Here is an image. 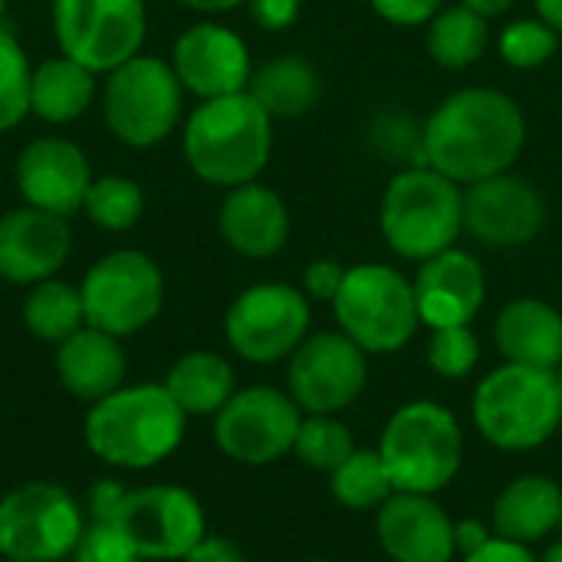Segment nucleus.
Masks as SVG:
<instances>
[{"instance_id":"obj_1","label":"nucleus","mask_w":562,"mask_h":562,"mask_svg":"<svg viewBox=\"0 0 562 562\" xmlns=\"http://www.w3.org/2000/svg\"><path fill=\"white\" fill-rule=\"evenodd\" d=\"M527 142V119L501 89H458L425 122V161L458 184L514 168Z\"/></svg>"},{"instance_id":"obj_2","label":"nucleus","mask_w":562,"mask_h":562,"mask_svg":"<svg viewBox=\"0 0 562 562\" xmlns=\"http://www.w3.org/2000/svg\"><path fill=\"white\" fill-rule=\"evenodd\" d=\"M188 415L165 385L138 382L89 405L82 422L86 448L115 471H148L184 441Z\"/></svg>"},{"instance_id":"obj_3","label":"nucleus","mask_w":562,"mask_h":562,"mask_svg":"<svg viewBox=\"0 0 562 562\" xmlns=\"http://www.w3.org/2000/svg\"><path fill=\"white\" fill-rule=\"evenodd\" d=\"M181 148L188 168L217 188L260 178L273 151V119L250 92L204 99L184 122Z\"/></svg>"},{"instance_id":"obj_4","label":"nucleus","mask_w":562,"mask_h":562,"mask_svg":"<svg viewBox=\"0 0 562 562\" xmlns=\"http://www.w3.org/2000/svg\"><path fill=\"white\" fill-rule=\"evenodd\" d=\"M471 418L501 451H533L562 425L557 372L504 362L474 392Z\"/></svg>"},{"instance_id":"obj_5","label":"nucleus","mask_w":562,"mask_h":562,"mask_svg":"<svg viewBox=\"0 0 562 562\" xmlns=\"http://www.w3.org/2000/svg\"><path fill=\"white\" fill-rule=\"evenodd\" d=\"M379 224L398 257L425 263L464 231V191L428 165L405 168L385 188Z\"/></svg>"},{"instance_id":"obj_6","label":"nucleus","mask_w":562,"mask_h":562,"mask_svg":"<svg viewBox=\"0 0 562 562\" xmlns=\"http://www.w3.org/2000/svg\"><path fill=\"white\" fill-rule=\"evenodd\" d=\"M379 454L395 491L438 494L461 471L464 435L445 405L408 402L389 418Z\"/></svg>"},{"instance_id":"obj_7","label":"nucleus","mask_w":562,"mask_h":562,"mask_svg":"<svg viewBox=\"0 0 562 562\" xmlns=\"http://www.w3.org/2000/svg\"><path fill=\"white\" fill-rule=\"evenodd\" d=\"M184 86L171 63L158 56H132L105 72L102 115L109 132L128 148L161 145L181 122Z\"/></svg>"},{"instance_id":"obj_8","label":"nucleus","mask_w":562,"mask_h":562,"mask_svg":"<svg viewBox=\"0 0 562 562\" xmlns=\"http://www.w3.org/2000/svg\"><path fill=\"white\" fill-rule=\"evenodd\" d=\"M339 329L366 352H398L422 326L412 280L385 263H359L346 270L333 300Z\"/></svg>"},{"instance_id":"obj_9","label":"nucleus","mask_w":562,"mask_h":562,"mask_svg":"<svg viewBox=\"0 0 562 562\" xmlns=\"http://www.w3.org/2000/svg\"><path fill=\"white\" fill-rule=\"evenodd\" d=\"M82 530H86V510L63 484L30 481L0 497L3 560H69Z\"/></svg>"},{"instance_id":"obj_10","label":"nucleus","mask_w":562,"mask_h":562,"mask_svg":"<svg viewBox=\"0 0 562 562\" xmlns=\"http://www.w3.org/2000/svg\"><path fill=\"white\" fill-rule=\"evenodd\" d=\"M79 293L86 326L125 339L158 319L165 306V277L148 254L112 250L86 270Z\"/></svg>"},{"instance_id":"obj_11","label":"nucleus","mask_w":562,"mask_h":562,"mask_svg":"<svg viewBox=\"0 0 562 562\" xmlns=\"http://www.w3.org/2000/svg\"><path fill=\"white\" fill-rule=\"evenodd\" d=\"M59 53L105 76L142 53L148 33L145 0H53Z\"/></svg>"},{"instance_id":"obj_12","label":"nucleus","mask_w":562,"mask_h":562,"mask_svg":"<svg viewBox=\"0 0 562 562\" xmlns=\"http://www.w3.org/2000/svg\"><path fill=\"white\" fill-rule=\"evenodd\" d=\"M310 296L290 283L247 286L224 316L227 346L254 366H273L290 359L310 336Z\"/></svg>"},{"instance_id":"obj_13","label":"nucleus","mask_w":562,"mask_h":562,"mask_svg":"<svg viewBox=\"0 0 562 562\" xmlns=\"http://www.w3.org/2000/svg\"><path fill=\"white\" fill-rule=\"evenodd\" d=\"M300 405L270 385H250L231 395L214 415V441L224 458L244 468H267L283 454H293L300 431Z\"/></svg>"},{"instance_id":"obj_14","label":"nucleus","mask_w":562,"mask_h":562,"mask_svg":"<svg viewBox=\"0 0 562 562\" xmlns=\"http://www.w3.org/2000/svg\"><path fill=\"white\" fill-rule=\"evenodd\" d=\"M115 524L145 562H181L207 537L201 501L178 484H148L128 491Z\"/></svg>"},{"instance_id":"obj_15","label":"nucleus","mask_w":562,"mask_h":562,"mask_svg":"<svg viewBox=\"0 0 562 562\" xmlns=\"http://www.w3.org/2000/svg\"><path fill=\"white\" fill-rule=\"evenodd\" d=\"M369 352L359 349L342 329L316 333L290 356L286 385L290 398L306 415H339L369 382Z\"/></svg>"},{"instance_id":"obj_16","label":"nucleus","mask_w":562,"mask_h":562,"mask_svg":"<svg viewBox=\"0 0 562 562\" xmlns=\"http://www.w3.org/2000/svg\"><path fill=\"white\" fill-rule=\"evenodd\" d=\"M168 63L181 79L184 92H194L201 102L247 92L254 79V63L244 36L211 20L188 26L175 40Z\"/></svg>"},{"instance_id":"obj_17","label":"nucleus","mask_w":562,"mask_h":562,"mask_svg":"<svg viewBox=\"0 0 562 562\" xmlns=\"http://www.w3.org/2000/svg\"><path fill=\"white\" fill-rule=\"evenodd\" d=\"M543 194L514 171L474 181L464 191V227L487 247H524L543 231Z\"/></svg>"},{"instance_id":"obj_18","label":"nucleus","mask_w":562,"mask_h":562,"mask_svg":"<svg viewBox=\"0 0 562 562\" xmlns=\"http://www.w3.org/2000/svg\"><path fill=\"white\" fill-rule=\"evenodd\" d=\"M16 191L23 204L72 217L82 211L86 191L92 184V168L86 151L59 135H40L16 155Z\"/></svg>"},{"instance_id":"obj_19","label":"nucleus","mask_w":562,"mask_h":562,"mask_svg":"<svg viewBox=\"0 0 562 562\" xmlns=\"http://www.w3.org/2000/svg\"><path fill=\"white\" fill-rule=\"evenodd\" d=\"M69 250V217L30 204L0 214V280L13 286H36L63 270Z\"/></svg>"},{"instance_id":"obj_20","label":"nucleus","mask_w":562,"mask_h":562,"mask_svg":"<svg viewBox=\"0 0 562 562\" xmlns=\"http://www.w3.org/2000/svg\"><path fill=\"white\" fill-rule=\"evenodd\" d=\"M418 316L431 329L471 326L487 300V277L474 254L448 247L422 263L415 277Z\"/></svg>"},{"instance_id":"obj_21","label":"nucleus","mask_w":562,"mask_h":562,"mask_svg":"<svg viewBox=\"0 0 562 562\" xmlns=\"http://www.w3.org/2000/svg\"><path fill=\"white\" fill-rule=\"evenodd\" d=\"M379 543L395 562H451L458 553L454 520L435 494L395 491L379 507Z\"/></svg>"},{"instance_id":"obj_22","label":"nucleus","mask_w":562,"mask_h":562,"mask_svg":"<svg viewBox=\"0 0 562 562\" xmlns=\"http://www.w3.org/2000/svg\"><path fill=\"white\" fill-rule=\"evenodd\" d=\"M217 231L234 254L247 260H267L277 257L290 240V211L277 191L257 181L237 184L221 201Z\"/></svg>"},{"instance_id":"obj_23","label":"nucleus","mask_w":562,"mask_h":562,"mask_svg":"<svg viewBox=\"0 0 562 562\" xmlns=\"http://www.w3.org/2000/svg\"><path fill=\"white\" fill-rule=\"evenodd\" d=\"M56 379L79 402H99L125 385L128 359L119 336L82 326L56 346Z\"/></svg>"},{"instance_id":"obj_24","label":"nucleus","mask_w":562,"mask_h":562,"mask_svg":"<svg viewBox=\"0 0 562 562\" xmlns=\"http://www.w3.org/2000/svg\"><path fill=\"white\" fill-rule=\"evenodd\" d=\"M494 342L514 366L557 372L562 366V313L533 296L514 300L494 323Z\"/></svg>"},{"instance_id":"obj_25","label":"nucleus","mask_w":562,"mask_h":562,"mask_svg":"<svg viewBox=\"0 0 562 562\" xmlns=\"http://www.w3.org/2000/svg\"><path fill=\"white\" fill-rule=\"evenodd\" d=\"M562 487L553 477L527 474L510 481L491 510V530L501 540L533 547L560 530Z\"/></svg>"},{"instance_id":"obj_26","label":"nucleus","mask_w":562,"mask_h":562,"mask_svg":"<svg viewBox=\"0 0 562 562\" xmlns=\"http://www.w3.org/2000/svg\"><path fill=\"white\" fill-rule=\"evenodd\" d=\"M95 95H99V72L63 53L33 66L30 115H36L40 122L69 125L89 112Z\"/></svg>"},{"instance_id":"obj_27","label":"nucleus","mask_w":562,"mask_h":562,"mask_svg":"<svg viewBox=\"0 0 562 562\" xmlns=\"http://www.w3.org/2000/svg\"><path fill=\"white\" fill-rule=\"evenodd\" d=\"M161 385L188 418H214L237 392V375L224 356L194 349L168 369Z\"/></svg>"},{"instance_id":"obj_28","label":"nucleus","mask_w":562,"mask_h":562,"mask_svg":"<svg viewBox=\"0 0 562 562\" xmlns=\"http://www.w3.org/2000/svg\"><path fill=\"white\" fill-rule=\"evenodd\" d=\"M247 92L263 105L270 119H300L319 102L323 79L306 56L286 53V56L263 63L254 72Z\"/></svg>"},{"instance_id":"obj_29","label":"nucleus","mask_w":562,"mask_h":562,"mask_svg":"<svg viewBox=\"0 0 562 562\" xmlns=\"http://www.w3.org/2000/svg\"><path fill=\"white\" fill-rule=\"evenodd\" d=\"M23 326L40 342L59 346L63 339H69L76 329L86 326L79 286L66 283L59 277H49V280L30 286V293L23 300Z\"/></svg>"},{"instance_id":"obj_30","label":"nucleus","mask_w":562,"mask_h":562,"mask_svg":"<svg viewBox=\"0 0 562 562\" xmlns=\"http://www.w3.org/2000/svg\"><path fill=\"white\" fill-rule=\"evenodd\" d=\"M428 23H431L428 26V53L438 66L468 69L484 56L491 30H487V16H481L477 10L458 3V7L438 10Z\"/></svg>"},{"instance_id":"obj_31","label":"nucleus","mask_w":562,"mask_h":562,"mask_svg":"<svg viewBox=\"0 0 562 562\" xmlns=\"http://www.w3.org/2000/svg\"><path fill=\"white\" fill-rule=\"evenodd\" d=\"M86 217L109 234H122L132 231L142 214H145V191L135 178L128 175H102L92 178L86 201H82Z\"/></svg>"},{"instance_id":"obj_32","label":"nucleus","mask_w":562,"mask_h":562,"mask_svg":"<svg viewBox=\"0 0 562 562\" xmlns=\"http://www.w3.org/2000/svg\"><path fill=\"white\" fill-rule=\"evenodd\" d=\"M329 477H333V497L346 510H379L395 494V484L379 451L356 448L352 458L342 461Z\"/></svg>"},{"instance_id":"obj_33","label":"nucleus","mask_w":562,"mask_h":562,"mask_svg":"<svg viewBox=\"0 0 562 562\" xmlns=\"http://www.w3.org/2000/svg\"><path fill=\"white\" fill-rule=\"evenodd\" d=\"M356 451L352 431L336 418V415H306L300 422L296 441H293V454L300 464L333 474L342 461H349Z\"/></svg>"},{"instance_id":"obj_34","label":"nucleus","mask_w":562,"mask_h":562,"mask_svg":"<svg viewBox=\"0 0 562 562\" xmlns=\"http://www.w3.org/2000/svg\"><path fill=\"white\" fill-rule=\"evenodd\" d=\"M366 142L375 155H382V161L398 165L402 171L428 165L425 161V125H418L412 115L379 112L366 128Z\"/></svg>"},{"instance_id":"obj_35","label":"nucleus","mask_w":562,"mask_h":562,"mask_svg":"<svg viewBox=\"0 0 562 562\" xmlns=\"http://www.w3.org/2000/svg\"><path fill=\"white\" fill-rule=\"evenodd\" d=\"M33 66L20 40L0 23V132L16 128L30 115Z\"/></svg>"},{"instance_id":"obj_36","label":"nucleus","mask_w":562,"mask_h":562,"mask_svg":"<svg viewBox=\"0 0 562 562\" xmlns=\"http://www.w3.org/2000/svg\"><path fill=\"white\" fill-rule=\"evenodd\" d=\"M501 59L514 69H537L547 59H553L557 46H560V33L553 26H547L540 16H524L514 20L501 30Z\"/></svg>"},{"instance_id":"obj_37","label":"nucleus","mask_w":562,"mask_h":562,"mask_svg":"<svg viewBox=\"0 0 562 562\" xmlns=\"http://www.w3.org/2000/svg\"><path fill=\"white\" fill-rule=\"evenodd\" d=\"M481 362V342L471 326H445L428 339V366L441 379H468Z\"/></svg>"},{"instance_id":"obj_38","label":"nucleus","mask_w":562,"mask_h":562,"mask_svg":"<svg viewBox=\"0 0 562 562\" xmlns=\"http://www.w3.org/2000/svg\"><path fill=\"white\" fill-rule=\"evenodd\" d=\"M72 562H145L142 553L132 547V540L122 533L119 524H86L76 550H72Z\"/></svg>"},{"instance_id":"obj_39","label":"nucleus","mask_w":562,"mask_h":562,"mask_svg":"<svg viewBox=\"0 0 562 562\" xmlns=\"http://www.w3.org/2000/svg\"><path fill=\"white\" fill-rule=\"evenodd\" d=\"M128 497V487L115 477H99L92 481L86 494V517L89 524H115L122 514V504Z\"/></svg>"},{"instance_id":"obj_40","label":"nucleus","mask_w":562,"mask_h":562,"mask_svg":"<svg viewBox=\"0 0 562 562\" xmlns=\"http://www.w3.org/2000/svg\"><path fill=\"white\" fill-rule=\"evenodd\" d=\"M342 280H346V267L339 260H313L303 273V293L310 300H323V303H333L342 290Z\"/></svg>"},{"instance_id":"obj_41","label":"nucleus","mask_w":562,"mask_h":562,"mask_svg":"<svg viewBox=\"0 0 562 562\" xmlns=\"http://www.w3.org/2000/svg\"><path fill=\"white\" fill-rule=\"evenodd\" d=\"M369 3L379 16H385L389 23H398V26L428 23L445 7V0H369Z\"/></svg>"},{"instance_id":"obj_42","label":"nucleus","mask_w":562,"mask_h":562,"mask_svg":"<svg viewBox=\"0 0 562 562\" xmlns=\"http://www.w3.org/2000/svg\"><path fill=\"white\" fill-rule=\"evenodd\" d=\"M303 0H247V10L263 30H286L296 23Z\"/></svg>"},{"instance_id":"obj_43","label":"nucleus","mask_w":562,"mask_h":562,"mask_svg":"<svg viewBox=\"0 0 562 562\" xmlns=\"http://www.w3.org/2000/svg\"><path fill=\"white\" fill-rule=\"evenodd\" d=\"M181 562H247L244 550L227 537H204Z\"/></svg>"},{"instance_id":"obj_44","label":"nucleus","mask_w":562,"mask_h":562,"mask_svg":"<svg viewBox=\"0 0 562 562\" xmlns=\"http://www.w3.org/2000/svg\"><path fill=\"white\" fill-rule=\"evenodd\" d=\"M464 562H540V560L530 553V547H524V543H510V540H501V537H494L487 547H481L477 553L464 557Z\"/></svg>"},{"instance_id":"obj_45","label":"nucleus","mask_w":562,"mask_h":562,"mask_svg":"<svg viewBox=\"0 0 562 562\" xmlns=\"http://www.w3.org/2000/svg\"><path fill=\"white\" fill-rule=\"evenodd\" d=\"M491 540H494V530H491L484 520H477V517H464V520L454 524V543H458V553H461V557L477 553V550L487 547Z\"/></svg>"},{"instance_id":"obj_46","label":"nucleus","mask_w":562,"mask_h":562,"mask_svg":"<svg viewBox=\"0 0 562 562\" xmlns=\"http://www.w3.org/2000/svg\"><path fill=\"white\" fill-rule=\"evenodd\" d=\"M178 3L188 7V10H198V13H227V10H234V7H240L247 0H178Z\"/></svg>"},{"instance_id":"obj_47","label":"nucleus","mask_w":562,"mask_h":562,"mask_svg":"<svg viewBox=\"0 0 562 562\" xmlns=\"http://www.w3.org/2000/svg\"><path fill=\"white\" fill-rule=\"evenodd\" d=\"M464 7H471V10H477L481 16H501V13H507L517 0H461Z\"/></svg>"},{"instance_id":"obj_48","label":"nucleus","mask_w":562,"mask_h":562,"mask_svg":"<svg viewBox=\"0 0 562 562\" xmlns=\"http://www.w3.org/2000/svg\"><path fill=\"white\" fill-rule=\"evenodd\" d=\"M537 16L562 33V0H537Z\"/></svg>"},{"instance_id":"obj_49","label":"nucleus","mask_w":562,"mask_h":562,"mask_svg":"<svg viewBox=\"0 0 562 562\" xmlns=\"http://www.w3.org/2000/svg\"><path fill=\"white\" fill-rule=\"evenodd\" d=\"M540 562H562V540H557V543L543 553V560Z\"/></svg>"},{"instance_id":"obj_50","label":"nucleus","mask_w":562,"mask_h":562,"mask_svg":"<svg viewBox=\"0 0 562 562\" xmlns=\"http://www.w3.org/2000/svg\"><path fill=\"white\" fill-rule=\"evenodd\" d=\"M3 13H7V0H0V23H3Z\"/></svg>"},{"instance_id":"obj_51","label":"nucleus","mask_w":562,"mask_h":562,"mask_svg":"<svg viewBox=\"0 0 562 562\" xmlns=\"http://www.w3.org/2000/svg\"><path fill=\"white\" fill-rule=\"evenodd\" d=\"M557 379H560V395H562V366L557 369Z\"/></svg>"},{"instance_id":"obj_52","label":"nucleus","mask_w":562,"mask_h":562,"mask_svg":"<svg viewBox=\"0 0 562 562\" xmlns=\"http://www.w3.org/2000/svg\"><path fill=\"white\" fill-rule=\"evenodd\" d=\"M0 562H30V560H0Z\"/></svg>"},{"instance_id":"obj_53","label":"nucleus","mask_w":562,"mask_h":562,"mask_svg":"<svg viewBox=\"0 0 562 562\" xmlns=\"http://www.w3.org/2000/svg\"><path fill=\"white\" fill-rule=\"evenodd\" d=\"M310 562H333V560H310Z\"/></svg>"},{"instance_id":"obj_54","label":"nucleus","mask_w":562,"mask_h":562,"mask_svg":"<svg viewBox=\"0 0 562 562\" xmlns=\"http://www.w3.org/2000/svg\"><path fill=\"white\" fill-rule=\"evenodd\" d=\"M560 530H562V514H560Z\"/></svg>"}]
</instances>
